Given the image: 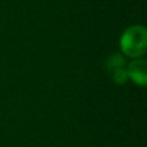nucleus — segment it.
Wrapping results in <instances>:
<instances>
[{
	"label": "nucleus",
	"instance_id": "f03ea898",
	"mask_svg": "<svg viewBox=\"0 0 147 147\" xmlns=\"http://www.w3.org/2000/svg\"><path fill=\"white\" fill-rule=\"evenodd\" d=\"M107 70H109L110 75H111L112 80L116 84H124L128 80V74H127V63L123 56L120 54H112L107 61Z\"/></svg>",
	"mask_w": 147,
	"mask_h": 147
},
{
	"label": "nucleus",
	"instance_id": "f257e3e1",
	"mask_svg": "<svg viewBox=\"0 0 147 147\" xmlns=\"http://www.w3.org/2000/svg\"><path fill=\"white\" fill-rule=\"evenodd\" d=\"M120 49L129 58H141L147 52V30L142 25H133L123 32Z\"/></svg>",
	"mask_w": 147,
	"mask_h": 147
},
{
	"label": "nucleus",
	"instance_id": "7ed1b4c3",
	"mask_svg": "<svg viewBox=\"0 0 147 147\" xmlns=\"http://www.w3.org/2000/svg\"><path fill=\"white\" fill-rule=\"evenodd\" d=\"M128 79L140 86L147 85V62L142 58H136L127 65Z\"/></svg>",
	"mask_w": 147,
	"mask_h": 147
}]
</instances>
